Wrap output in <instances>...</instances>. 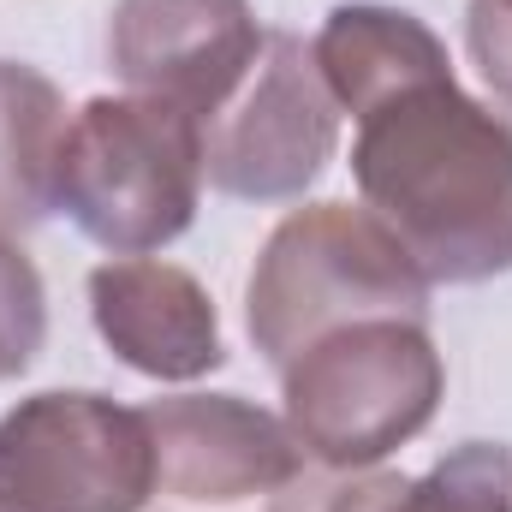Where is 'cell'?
<instances>
[{
	"mask_svg": "<svg viewBox=\"0 0 512 512\" xmlns=\"http://www.w3.org/2000/svg\"><path fill=\"white\" fill-rule=\"evenodd\" d=\"M352 179L429 286L512 274V126L453 72L358 114Z\"/></svg>",
	"mask_w": 512,
	"mask_h": 512,
	"instance_id": "1",
	"label": "cell"
},
{
	"mask_svg": "<svg viewBox=\"0 0 512 512\" xmlns=\"http://www.w3.org/2000/svg\"><path fill=\"white\" fill-rule=\"evenodd\" d=\"M370 316L429 322V280L364 203H304L262 239L245 328L274 376L322 334Z\"/></svg>",
	"mask_w": 512,
	"mask_h": 512,
	"instance_id": "2",
	"label": "cell"
},
{
	"mask_svg": "<svg viewBox=\"0 0 512 512\" xmlns=\"http://www.w3.org/2000/svg\"><path fill=\"white\" fill-rule=\"evenodd\" d=\"M203 203V126L149 96H96L72 114L54 209L108 256L173 245Z\"/></svg>",
	"mask_w": 512,
	"mask_h": 512,
	"instance_id": "3",
	"label": "cell"
},
{
	"mask_svg": "<svg viewBox=\"0 0 512 512\" xmlns=\"http://www.w3.org/2000/svg\"><path fill=\"white\" fill-rule=\"evenodd\" d=\"M286 429L328 471H370L429 429L447 393V364L429 322L370 316L322 334L286 370Z\"/></svg>",
	"mask_w": 512,
	"mask_h": 512,
	"instance_id": "4",
	"label": "cell"
},
{
	"mask_svg": "<svg viewBox=\"0 0 512 512\" xmlns=\"http://www.w3.org/2000/svg\"><path fill=\"white\" fill-rule=\"evenodd\" d=\"M155 501V435L143 405L48 387L0 417V512H143Z\"/></svg>",
	"mask_w": 512,
	"mask_h": 512,
	"instance_id": "5",
	"label": "cell"
},
{
	"mask_svg": "<svg viewBox=\"0 0 512 512\" xmlns=\"http://www.w3.org/2000/svg\"><path fill=\"white\" fill-rule=\"evenodd\" d=\"M340 102L304 36L268 30L245 84L203 120V179L245 203L304 197L340 149Z\"/></svg>",
	"mask_w": 512,
	"mask_h": 512,
	"instance_id": "6",
	"label": "cell"
},
{
	"mask_svg": "<svg viewBox=\"0 0 512 512\" xmlns=\"http://www.w3.org/2000/svg\"><path fill=\"white\" fill-rule=\"evenodd\" d=\"M262 36L251 0H120L108 60L131 96L167 102L203 126L245 84Z\"/></svg>",
	"mask_w": 512,
	"mask_h": 512,
	"instance_id": "7",
	"label": "cell"
},
{
	"mask_svg": "<svg viewBox=\"0 0 512 512\" xmlns=\"http://www.w3.org/2000/svg\"><path fill=\"white\" fill-rule=\"evenodd\" d=\"M143 423L155 435V495L173 501H251L280 495L304 477L310 453L286 417L239 393H173L149 399Z\"/></svg>",
	"mask_w": 512,
	"mask_h": 512,
	"instance_id": "8",
	"label": "cell"
},
{
	"mask_svg": "<svg viewBox=\"0 0 512 512\" xmlns=\"http://www.w3.org/2000/svg\"><path fill=\"white\" fill-rule=\"evenodd\" d=\"M90 322L108 352L149 382H197L227 364L215 298L191 268L161 256H114L90 268Z\"/></svg>",
	"mask_w": 512,
	"mask_h": 512,
	"instance_id": "9",
	"label": "cell"
},
{
	"mask_svg": "<svg viewBox=\"0 0 512 512\" xmlns=\"http://www.w3.org/2000/svg\"><path fill=\"white\" fill-rule=\"evenodd\" d=\"M322 84L334 90L340 114H364L387 102L393 90H411L423 78H447V42L405 6L382 0H346L322 18L316 42H310Z\"/></svg>",
	"mask_w": 512,
	"mask_h": 512,
	"instance_id": "10",
	"label": "cell"
},
{
	"mask_svg": "<svg viewBox=\"0 0 512 512\" xmlns=\"http://www.w3.org/2000/svg\"><path fill=\"white\" fill-rule=\"evenodd\" d=\"M66 96L36 66L0 60V233H30L54 215V167L66 143Z\"/></svg>",
	"mask_w": 512,
	"mask_h": 512,
	"instance_id": "11",
	"label": "cell"
},
{
	"mask_svg": "<svg viewBox=\"0 0 512 512\" xmlns=\"http://www.w3.org/2000/svg\"><path fill=\"white\" fill-rule=\"evenodd\" d=\"M304 512H512V447L507 441H465L423 477L364 471L352 483L310 489Z\"/></svg>",
	"mask_w": 512,
	"mask_h": 512,
	"instance_id": "12",
	"label": "cell"
},
{
	"mask_svg": "<svg viewBox=\"0 0 512 512\" xmlns=\"http://www.w3.org/2000/svg\"><path fill=\"white\" fill-rule=\"evenodd\" d=\"M48 340V292L36 262L0 233V382L24 376Z\"/></svg>",
	"mask_w": 512,
	"mask_h": 512,
	"instance_id": "13",
	"label": "cell"
},
{
	"mask_svg": "<svg viewBox=\"0 0 512 512\" xmlns=\"http://www.w3.org/2000/svg\"><path fill=\"white\" fill-rule=\"evenodd\" d=\"M465 42H471L477 72L489 78V90H495L501 102H512V6L471 0V12H465Z\"/></svg>",
	"mask_w": 512,
	"mask_h": 512,
	"instance_id": "14",
	"label": "cell"
},
{
	"mask_svg": "<svg viewBox=\"0 0 512 512\" xmlns=\"http://www.w3.org/2000/svg\"><path fill=\"white\" fill-rule=\"evenodd\" d=\"M495 6H512V0H495Z\"/></svg>",
	"mask_w": 512,
	"mask_h": 512,
	"instance_id": "15",
	"label": "cell"
}]
</instances>
